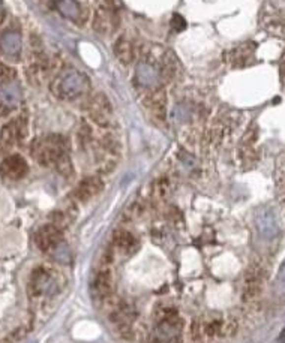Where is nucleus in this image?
I'll use <instances>...</instances> for the list:
<instances>
[{
    "label": "nucleus",
    "mask_w": 285,
    "mask_h": 343,
    "mask_svg": "<svg viewBox=\"0 0 285 343\" xmlns=\"http://www.w3.org/2000/svg\"><path fill=\"white\" fill-rule=\"evenodd\" d=\"M89 89L87 78L78 71L69 69L62 72L53 84V92L62 99H77Z\"/></svg>",
    "instance_id": "obj_1"
},
{
    "label": "nucleus",
    "mask_w": 285,
    "mask_h": 343,
    "mask_svg": "<svg viewBox=\"0 0 285 343\" xmlns=\"http://www.w3.org/2000/svg\"><path fill=\"white\" fill-rule=\"evenodd\" d=\"M33 156L42 163V165H50V163H59L60 159L65 156V150H63V144L60 140H44L41 144H38L36 149H33Z\"/></svg>",
    "instance_id": "obj_2"
},
{
    "label": "nucleus",
    "mask_w": 285,
    "mask_h": 343,
    "mask_svg": "<svg viewBox=\"0 0 285 343\" xmlns=\"http://www.w3.org/2000/svg\"><path fill=\"white\" fill-rule=\"evenodd\" d=\"M164 78L162 69L152 62H143L137 67V81L146 89H155L161 86Z\"/></svg>",
    "instance_id": "obj_3"
},
{
    "label": "nucleus",
    "mask_w": 285,
    "mask_h": 343,
    "mask_svg": "<svg viewBox=\"0 0 285 343\" xmlns=\"http://www.w3.org/2000/svg\"><path fill=\"white\" fill-rule=\"evenodd\" d=\"M255 226L261 237L264 238H273L278 235L279 226L275 213L270 209H261L255 215Z\"/></svg>",
    "instance_id": "obj_4"
},
{
    "label": "nucleus",
    "mask_w": 285,
    "mask_h": 343,
    "mask_svg": "<svg viewBox=\"0 0 285 343\" xmlns=\"http://www.w3.org/2000/svg\"><path fill=\"white\" fill-rule=\"evenodd\" d=\"M35 242L41 250L51 252L59 243H62V234L59 228H56L54 225H45L36 232Z\"/></svg>",
    "instance_id": "obj_5"
},
{
    "label": "nucleus",
    "mask_w": 285,
    "mask_h": 343,
    "mask_svg": "<svg viewBox=\"0 0 285 343\" xmlns=\"http://www.w3.org/2000/svg\"><path fill=\"white\" fill-rule=\"evenodd\" d=\"M0 173H2L5 177L11 179V180H18L21 177L26 176L27 173V163L23 157L20 156H11L8 159L3 160L2 166H0Z\"/></svg>",
    "instance_id": "obj_6"
},
{
    "label": "nucleus",
    "mask_w": 285,
    "mask_h": 343,
    "mask_svg": "<svg viewBox=\"0 0 285 343\" xmlns=\"http://www.w3.org/2000/svg\"><path fill=\"white\" fill-rule=\"evenodd\" d=\"M92 289H93V294H96V297H102V298H107L111 294L113 281H111V274L108 270H102L95 276Z\"/></svg>",
    "instance_id": "obj_7"
},
{
    "label": "nucleus",
    "mask_w": 285,
    "mask_h": 343,
    "mask_svg": "<svg viewBox=\"0 0 285 343\" xmlns=\"http://www.w3.org/2000/svg\"><path fill=\"white\" fill-rule=\"evenodd\" d=\"M0 48L8 56H17L21 50V38L15 31H6L0 38Z\"/></svg>",
    "instance_id": "obj_8"
},
{
    "label": "nucleus",
    "mask_w": 285,
    "mask_h": 343,
    "mask_svg": "<svg viewBox=\"0 0 285 343\" xmlns=\"http://www.w3.org/2000/svg\"><path fill=\"white\" fill-rule=\"evenodd\" d=\"M102 189V183L99 179H86L83 183H80L78 189H77V196L81 201H87L92 196L96 195L99 190Z\"/></svg>",
    "instance_id": "obj_9"
},
{
    "label": "nucleus",
    "mask_w": 285,
    "mask_h": 343,
    "mask_svg": "<svg viewBox=\"0 0 285 343\" xmlns=\"http://www.w3.org/2000/svg\"><path fill=\"white\" fill-rule=\"evenodd\" d=\"M21 97V90L17 84L8 83L5 86L0 87V100L6 105H17Z\"/></svg>",
    "instance_id": "obj_10"
},
{
    "label": "nucleus",
    "mask_w": 285,
    "mask_h": 343,
    "mask_svg": "<svg viewBox=\"0 0 285 343\" xmlns=\"http://www.w3.org/2000/svg\"><path fill=\"white\" fill-rule=\"evenodd\" d=\"M57 9L63 17L69 20H78L81 15V6L77 0H59Z\"/></svg>",
    "instance_id": "obj_11"
},
{
    "label": "nucleus",
    "mask_w": 285,
    "mask_h": 343,
    "mask_svg": "<svg viewBox=\"0 0 285 343\" xmlns=\"http://www.w3.org/2000/svg\"><path fill=\"white\" fill-rule=\"evenodd\" d=\"M114 243H116V246L120 250L129 252L131 248H134L137 242H135V238H134L132 234H129V232H119L116 235V238H114Z\"/></svg>",
    "instance_id": "obj_12"
},
{
    "label": "nucleus",
    "mask_w": 285,
    "mask_h": 343,
    "mask_svg": "<svg viewBox=\"0 0 285 343\" xmlns=\"http://www.w3.org/2000/svg\"><path fill=\"white\" fill-rule=\"evenodd\" d=\"M53 256L57 259V261H62V262H68L69 261V258H71V253H69V249H68V246L65 245V243H59L53 250Z\"/></svg>",
    "instance_id": "obj_13"
},
{
    "label": "nucleus",
    "mask_w": 285,
    "mask_h": 343,
    "mask_svg": "<svg viewBox=\"0 0 285 343\" xmlns=\"http://www.w3.org/2000/svg\"><path fill=\"white\" fill-rule=\"evenodd\" d=\"M117 56L123 60V62H129L132 57V50L131 45L128 42L122 41L120 44H117Z\"/></svg>",
    "instance_id": "obj_14"
},
{
    "label": "nucleus",
    "mask_w": 285,
    "mask_h": 343,
    "mask_svg": "<svg viewBox=\"0 0 285 343\" xmlns=\"http://www.w3.org/2000/svg\"><path fill=\"white\" fill-rule=\"evenodd\" d=\"M282 72H284V75H285V60H284V64H282Z\"/></svg>",
    "instance_id": "obj_15"
},
{
    "label": "nucleus",
    "mask_w": 285,
    "mask_h": 343,
    "mask_svg": "<svg viewBox=\"0 0 285 343\" xmlns=\"http://www.w3.org/2000/svg\"><path fill=\"white\" fill-rule=\"evenodd\" d=\"M0 12H2V3H0Z\"/></svg>",
    "instance_id": "obj_16"
},
{
    "label": "nucleus",
    "mask_w": 285,
    "mask_h": 343,
    "mask_svg": "<svg viewBox=\"0 0 285 343\" xmlns=\"http://www.w3.org/2000/svg\"><path fill=\"white\" fill-rule=\"evenodd\" d=\"M32 343H35V342H32Z\"/></svg>",
    "instance_id": "obj_17"
}]
</instances>
